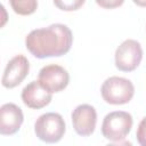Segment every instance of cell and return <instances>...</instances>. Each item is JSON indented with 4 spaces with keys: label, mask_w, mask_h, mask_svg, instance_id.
<instances>
[{
    "label": "cell",
    "mask_w": 146,
    "mask_h": 146,
    "mask_svg": "<svg viewBox=\"0 0 146 146\" xmlns=\"http://www.w3.org/2000/svg\"><path fill=\"white\" fill-rule=\"evenodd\" d=\"M143 58V49L138 41L128 39L115 50V66L122 72L135 71Z\"/></svg>",
    "instance_id": "cell-5"
},
{
    "label": "cell",
    "mask_w": 146,
    "mask_h": 146,
    "mask_svg": "<svg viewBox=\"0 0 146 146\" xmlns=\"http://www.w3.org/2000/svg\"><path fill=\"white\" fill-rule=\"evenodd\" d=\"M24 121L22 110L13 103L3 104L0 108V133L3 136L15 135Z\"/></svg>",
    "instance_id": "cell-9"
},
{
    "label": "cell",
    "mask_w": 146,
    "mask_h": 146,
    "mask_svg": "<svg viewBox=\"0 0 146 146\" xmlns=\"http://www.w3.org/2000/svg\"><path fill=\"white\" fill-rule=\"evenodd\" d=\"M100 92L103 99L107 104L123 105L128 104L132 99L135 95V87L132 82L125 78L111 76L104 81Z\"/></svg>",
    "instance_id": "cell-3"
},
{
    "label": "cell",
    "mask_w": 146,
    "mask_h": 146,
    "mask_svg": "<svg viewBox=\"0 0 146 146\" xmlns=\"http://www.w3.org/2000/svg\"><path fill=\"white\" fill-rule=\"evenodd\" d=\"M73 43V34L64 24H51L35 29L25 38L26 49L36 58L59 57L67 54Z\"/></svg>",
    "instance_id": "cell-1"
},
{
    "label": "cell",
    "mask_w": 146,
    "mask_h": 146,
    "mask_svg": "<svg viewBox=\"0 0 146 146\" xmlns=\"http://www.w3.org/2000/svg\"><path fill=\"white\" fill-rule=\"evenodd\" d=\"M132 116L124 111H114L108 113L102 123V133L110 141H120L124 139L132 128Z\"/></svg>",
    "instance_id": "cell-4"
},
{
    "label": "cell",
    "mask_w": 146,
    "mask_h": 146,
    "mask_svg": "<svg viewBox=\"0 0 146 146\" xmlns=\"http://www.w3.org/2000/svg\"><path fill=\"white\" fill-rule=\"evenodd\" d=\"M52 1H54V5L58 9L64 10V11H74V10H78L86 2V0H52Z\"/></svg>",
    "instance_id": "cell-12"
},
{
    "label": "cell",
    "mask_w": 146,
    "mask_h": 146,
    "mask_svg": "<svg viewBox=\"0 0 146 146\" xmlns=\"http://www.w3.org/2000/svg\"><path fill=\"white\" fill-rule=\"evenodd\" d=\"M30 71V63L24 55L14 56L3 71L1 83L7 89H13L21 84L23 80L27 76Z\"/></svg>",
    "instance_id": "cell-7"
},
{
    "label": "cell",
    "mask_w": 146,
    "mask_h": 146,
    "mask_svg": "<svg viewBox=\"0 0 146 146\" xmlns=\"http://www.w3.org/2000/svg\"><path fill=\"white\" fill-rule=\"evenodd\" d=\"M71 117L73 128L79 136L88 137L95 131L97 123V112L94 106L88 104L79 105L73 110Z\"/></svg>",
    "instance_id": "cell-8"
},
{
    "label": "cell",
    "mask_w": 146,
    "mask_h": 146,
    "mask_svg": "<svg viewBox=\"0 0 146 146\" xmlns=\"http://www.w3.org/2000/svg\"><path fill=\"white\" fill-rule=\"evenodd\" d=\"M13 10L21 16L32 15L38 8V0H9Z\"/></svg>",
    "instance_id": "cell-11"
},
{
    "label": "cell",
    "mask_w": 146,
    "mask_h": 146,
    "mask_svg": "<svg viewBox=\"0 0 146 146\" xmlns=\"http://www.w3.org/2000/svg\"><path fill=\"white\" fill-rule=\"evenodd\" d=\"M66 125L63 116L58 113L49 112L40 115L34 123L36 137L48 144L58 143L65 133Z\"/></svg>",
    "instance_id": "cell-2"
},
{
    "label": "cell",
    "mask_w": 146,
    "mask_h": 146,
    "mask_svg": "<svg viewBox=\"0 0 146 146\" xmlns=\"http://www.w3.org/2000/svg\"><path fill=\"white\" fill-rule=\"evenodd\" d=\"M38 81L46 90L54 94L59 92L67 87L70 82V75L64 67L57 64H50L43 66L40 70Z\"/></svg>",
    "instance_id": "cell-6"
},
{
    "label": "cell",
    "mask_w": 146,
    "mask_h": 146,
    "mask_svg": "<svg viewBox=\"0 0 146 146\" xmlns=\"http://www.w3.org/2000/svg\"><path fill=\"white\" fill-rule=\"evenodd\" d=\"M96 3L104 9H114L123 5L124 0H95Z\"/></svg>",
    "instance_id": "cell-14"
},
{
    "label": "cell",
    "mask_w": 146,
    "mask_h": 146,
    "mask_svg": "<svg viewBox=\"0 0 146 146\" xmlns=\"http://www.w3.org/2000/svg\"><path fill=\"white\" fill-rule=\"evenodd\" d=\"M139 7H146V0H132Z\"/></svg>",
    "instance_id": "cell-15"
},
{
    "label": "cell",
    "mask_w": 146,
    "mask_h": 146,
    "mask_svg": "<svg viewBox=\"0 0 146 146\" xmlns=\"http://www.w3.org/2000/svg\"><path fill=\"white\" fill-rule=\"evenodd\" d=\"M136 137H137V141L139 143V145L146 146V116L139 122Z\"/></svg>",
    "instance_id": "cell-13"
},
{
    "label": "cell",
    "mask_w": 146,
    "mask_h": 146,
    "mask_svg": "<svg viewBox=\"0 0 146 146\" xmlns=\"http://www.w3.org/2000/svg\"><path fill=\"white\" fill-rule=\"evenodd\" d=\"M52 99L51 92L46 90L39 81H32L22 90L23 103L33 110H40L46 107Z\"/></svg>",
    "instance_id": "cell-10"
}]
</instances>
